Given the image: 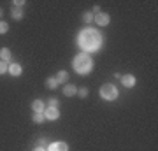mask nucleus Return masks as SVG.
I'll use <instances>...</instances> for the list:
<instances>
[{
	"label": "nucleus",
	"mask_w": 158,
	"mask_h": 151,
	"mask_svg": "<svg viewBox=\"0 0 158 151\" xmlns=\"http://www.w3.org/2000/svg\"><path fill=\"white\" fill-rule=\"evenodd\" d=\"M77 44L83 53H93L102 48V34L95 28H85L77 35Z\"/></svg>",
	"instance_id": "f257e3e1"
},
{
	"label": "nucleus",
	"mask_w": 158,
	"mask_h": 151,
	"mask_svg": "<svg viewBox=\"0 0 158 151\" xmlns=\"http://www.w3.org/2000/svg\"><path fill=\"white\" fill-rule=\"evenodd\" d=\"M72 67L79 76H85V74L91 72V69H93V60H91V56L88 55V53H79V55H76V58H74Z\"/></svg>",
	"instance_id": "f03ea898"
},
{
	"label": "nucleus",
	"mask_w": 158,
	"mask_h": 151,
	"mask_svg": "<svg viewBox=\"0 0 158 151\" xmlns=\"http://www.w3.org/2000/svg\"><path fill=\"white\" fill-rule=\"evenodd\" d=\"M118 88L114 86L113 83H106V84H102V88H100V97L104 99V100H109V102H113L118 99Z\"/></svg>",
	"instance_id": "7ed1b4c3"
},
{
	"label": "nucleus",
	"mask_w": 158,
	"mask_h": 151,
	"mask_svg": "<svg viewBox=\"0 0 158 151\" xmlns=\"http://www.w3.org/2000/svg\"><path fill=\"white\" fill-rule=\"evenodd\" d=\"M109 19H111V18H109L107 12H98V14H95V16H93V21H95L98 27H107Z\"/></svg>",
	"instance_id": "20e7f679"
},
{
	"label": "nucleus",
	"mask_w": 158,
	"mask_h": 151,
	"mask_svg": "<svg viewBox=\"0 0 158 151\" xmlns=\"http://www.w3.org/2000/svg\"><path fill=\"white\" fill-rule=\"evenodd\" d=\"M44 118H48V120H51V121H55V120H58L60 118V111H58V107H46L44 109Z\"/></svg>",
	"instance_id": "39448f33"
},
{
	"label": "nucleus",
	"mask_w": 158,
	"mask_h": 151,
	"mask_svg": "<svg viewBox=\"0 0 158 151\" xmlns=\"http://www.w3.org/2000/svg\"><path fill=\"white\" fill-rule=\"evenodd\" d=\"M48 151H69V146L65 142H51L48 146Z\"/></svg>",
	"instance_id": "423d86ee"
},
{
	"label": "nucleus",
	"mask_w": 158,
	"mask_h": 151,
	"mask_svg": "<svg viewBox=\"0 0 158 151\" xmlns=\"http://www.w3.org/2000/svg\"><path fill=\"white\" fill-rule=\"evenodd\" d=\"M7 72L11 74V76H21V72H23V69H21V65L19 63H9V69H7Z\"/></svg>",
	"instance_id": "0eeeda50"
},
{
	"label": "nucleus",
	"mask_w": 158,
	"mask_h": 151,
	"mask_svg": "<svg viewBox=\"0 0 158 151\" xmlns=\"http://www.w3.org/2000/svg\"><path fill=\"white\" fill-rule=\"evenodd\" d=\"M121 83H123V86H127V88H132V86H135V78H134L132 74L121 76Z\"/></svg>",
	"instance_id": "6e6552de"
},
{
	"label": "nucleus",
	"mask_w": 158,
	"mask_h": 151,
	"mask_svg": "<svg viewBox=\"0 0 158 151\" xmlns=\"http://www.w3.org/2000/svg\"><path fill=\"white\" fill-rule=\"evenodd\" d=\"M58 79L55 78V76H51V78H48L46 79V88L48 90H56V86H58Z\"/></svg>",
	"instance_id": "1a4fd4ad"
},
{
	"label": "nucleus",
	"mask_w": 158,
	"mask_h": 151,
	"mask_svg": "<svg viewBox=\"0 0 158 151\" xmlns=\"http://www.w3.org/2000/svg\"><path fill=\"white\" fill-rule=\"evenodd\" d=\"M77 93V88L74 86V84H65L63 86V95H67V97H72Z\"/></svg>",
	"instance_id": "9d476101"
},
{
	"label": "nucleus",
	"mask_w": 158,
	"mask_h": 151,
	"mask_svg": "<svg viewBox=\"0 0 158 151\" xmlns=\"http://www.w3.org/2000/svg\"><path fill=\"white\" fill-rule=\"evenodd\" d=\"M11 49H9V48H2V49H0V60H2V62H9V60H11Z\"/></svg>",
	"instance_id": "9b49d317"
},
{
	"label": "nucleus",
	"mask_w": 158,
	"mask_h": 151,
	"mask_svg": "<svg viewBox=\"0 0 158 151\" xmlns=\"http://www.w3.org/2000/svg\"><path fill=\"white\" fill-rule=\"evenodd\" d=\"M32 109H34V112H44L46 106L42 100H34L32 102Z\"/></svg>",
	"instance_id": "f8f14e48"
},
{
	"label": "nucleus",
	"mask_w": 158,
	"mask_h": 151,
	"mask_svg": "<svg viewBox=\"0 0 158 151\" xmlns=\"http://www.w3.org/2000/svg\"><path fill=\"white\" fill-rule=\"evenodd\" d=\"M55 78L58 79V83H67V81H69V74L65 72V70H60Z\"/></svg>",
	"instance_id": "ddd939ff"
},
{
	"label": "nucleus",
	"mask_w": 158,
	"mask_h": 151,
	"mask_svg": "<svg viewBox=\"0 0 158 151\" xmlns=\"http://www.w3.org/2000/svg\"><path fill=\"white\" fill-rule=\"evenodd\" d=\"M12 19H16V21L23 19V11L21 9H12Z\"/></svg>",
	"instance_id": "4468645a"
},
{
	"label": "nucleus",
	"mask_w": 158,
	"mask_h": 151,
	"mask_svg": "<svg viewBox=\"0 0 158 151\" xmlns=\"http://www.w3.org/2000/svg\"><path fill=\"white\" fill-rule=\"evenodd\" d=\"M46 118H44V112H35L34 114V123H42Z\"/></svg>",
	"instance_id": "2eb2a0df"
},
{
	"label": "nucleus",
	"mask_w": 158,
	"mask_h": 151,
	"mask_svg": "<svg viewBox=\"0 0 158 151\" xmlns=\"http://www.w3.org/2000/svg\"><path fill=\"white\" fill-rule=\"evenodd\" d=\"M93 16H95L93 12H85V14H83V21H85V23H91V21H93Z\"/></svg>",
	"instance_id": "dca6fc26"
},
{
	"label": "nucleus",
	"mask_w": 158,
	"mask_h": 151,
	"mask_svg": "<svg viewBox=\"0 0 158 151\" xmlns=\"http://www.w3.org/2000/svg\"><path fill=\"white\" fill-rule=\"evenodd\" d=\"M7 69H9V63H7V62H2V60H0V76H2V74H6V72H7Z\"/></svg>",
	"instance_id": "f3484780"
},
{
	"label": "nucleus",
	"mask_w": 158,
	"mask_h": 151,
	"mask_svg": "<svg viewBox=\"0 0 158 151\" xmlns=\"http://www.w3.org/2000/svg\"><path fill=\"white\" fill-rule=\"evenodd\" d=\"M9 32V25L6 21H0V34H7Z\"/></svg>",
	"instance_id": "a211bd4d"
},
{
	"label": "nucleus",
	"mask_w": 158,
	"mask_h": 151,
	"mask_svg": "<svg viewBox=\"0 0 158 151\" xmlns=\"http://www.w3.org/2000/svg\"><path fill=\"white\" fill-rule=\"evenodd\" d=\"M77 97H81V99H86V97H88V88H79V90H77Z\"/></svg>",
	"instance_id": "6ab92c4d"
},
{
	"label": "nucleus",
	"mask_w": 158,
	"mask_h": 151,
	"mask_svg": "<svg viewBox=\"0 0 158 151\" xmlns=\"http://www.w3.org/2000/svg\"><path fill=\"white\" fill-rule=\"evenodd\" d=\"M23 6H25L23 0H14V2H12V7H14V9H21Z\"/></svg>",
	"instance_id": "aec40b11"
},
{
	"label": "nucleus",
	"mask_w": 158,
	"mask_h": 151,
	"mask_svg": "<svg viewBox=\"0 0 158 151\" xmlns=\"http://www.w3.org/2000/svg\"><path fill=\"white\" fill-rule=\"evenodd\" d=\"M58 106H60V102L56 99H49V107H58Z\"/></svg>",
	"instance_id": "412c9836"
},
{
	"label": "nucleus",
	"mask_w": 158,
	"mask_h": 151,
	"mask_svg": "<svg viewBox=\"0 0 158 151\" xmlns=\"http://www.w3.org/2000/svg\"><path fill=\"white\" fill-rule=\"evenodd\" d=\"M37 144H39V148H44V146H46V139H44V137H42V139H39V142H37Z\"/></svg>",
	"instance_id": "4be33fe9"
},
{
	"label": "nucleus",
	"mask_w": 158,
	"mask_h": 151,
	"mask_svg": "<svg viewBox=\"0 0 158 151\" xmlns=\"http://www.w3.org/2000/svg\"><path fill=\"white\" fill-rule=\"evenodd\" d=\"M34 151H48V149H44V148H39V146H37V148H35Z\"/></svg>",
	"instance_id": "5701e85b"
},
{
	"label": "nucleus",
	"mask_w": 158,
	"mask_h": 151,
	"mask_svg": "<svg viewBox=\"0 0 158 151\" xmlns=\"http://www.w3.org/2000/svg\"><path fill=\"white\" fill-rule=\"evenodd\" d=\"M2 16H4V11H2V9H0V18H2Z\"/></svg>",
	"instance_id": "b1692460"
}]
</instances>
